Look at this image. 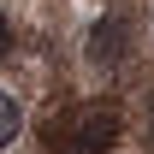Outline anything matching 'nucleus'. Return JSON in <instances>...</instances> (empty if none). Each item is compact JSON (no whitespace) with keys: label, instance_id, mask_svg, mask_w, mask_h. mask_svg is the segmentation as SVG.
<instances>
[{"label":"nucleus","instance_id":"7ed1b4c3","mask_svg":"<svg viewBox=\"0 0 154 154\" xmlns=\"http://www.w3.org/2000/svg\"><path fill=\"white\" fill-rule=\"evenodd\" d=\"M18 131H24L18 101H12V95H0V148H12V142H18Z\"/></svg>","mask_w":154,"mask_h":154},{"label":"nucleus","instance_id":"f03ea898","mask_svg":"<svg viewBox=\"0 0 154 154\" xmlns=\"http://www.w3.org/2000/svg\"><path fill=\"white\" fill-rule=\"evenodd\" d=\"M125 42H131V24L119 18V12H107V18L95 24V36H89V59H95L101 71H107V65H119V54H125Z\"/></svg>","mask_w":154,"mask_h":154},{"label":"nucleus","instance_id":"39448f33","mask_svg":"<svg viewBox=\"0 0 154 154\" xmlns=\"http://www.w3.org/2000/svg\"><path fill=\"white\" fill-rule=\"evenodd\" d=\"M148 154H154V101H148Z\"/></svg>","mask_w":154,"mask_h":154},{"label":"nucleus","instance_id":"f257e3e1","mask_svg":"<svg viewBox=\"0 0 154 154\" xmlns=\"http://www.w3.org/2000/svg\"><path fill=\"white\" fill-rule=\"evenodd\" d=\"M113 142H119V107H107V101L71 107L54 125V154H107Z\"/></svg>","mask_w":154,"mask_h":154},{"label":"nucleus","instance_id":"20e7f679","mask_svg":"<svg viewBox=\"0 0 154 154\" xmlns=\"http://www.w3.org/2000/svg\"><path fill=\"white\" fill-rule=\"evenodd\" d=\"M6 48H12V30H6V18H0V59H6Z\"/></svg>","mask_w":154,"mask_h":154}]
</instances>
